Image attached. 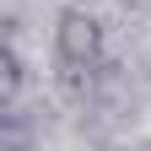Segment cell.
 Returning a JSON list of instances; mask_svg holds the SVG:
<instances>
[{
  "instance_id": "cell-1",
  "label": "cell",
  "mask_w": 151,
  "mask_h": 151,
  "mask_svg": "<svg viewBox=\"0 0 151 151\" xmlns=\"http://www.w3.org/2000/svg\"><path fill=\"white\" fill-rule=\"evenodd\" d=\"M54 65H60L65 92H86L108 70V38H103V22L86 6H65L54 16Z\"/></svg>"
},
{
  "instance_id": "cell-2",
  "label": "cell",
  "mask_w": 151,
  "mask_h": 151,
  "mask_svg": "<svg viewBox=\"0 0 151 151\" xmlns=\"http://www.w3.org/2000/svg\"><path fill=\"white\" fill-rule=\"evenodd\" d=\"M22 86H27V65H22V49H16V43H6V49H0V103H6V108H16Z\"/></svg>"
},
{
  "instance_id": "cell-3",
  "label": "cell",
  "mask_w": 151,
  "mask_h": 151,
  "mask_svg": "<svg viewBox=\"0 0 151 151\" xmlns=\"http://www.w3.org/2000/svg\"><path fill=\"white\" fill-rule=\"evenodd\" d=\"M140 6H146V0H140Z\"/></svg>"
}]
</instances>
